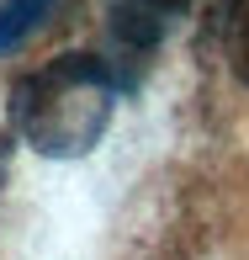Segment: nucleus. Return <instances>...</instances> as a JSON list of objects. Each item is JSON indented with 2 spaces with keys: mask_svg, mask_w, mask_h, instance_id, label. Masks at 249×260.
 <instances>
[{
  "mask_svg": "<svg viewBox=\"0 0 249 260\" xmlns=\"http://www.w3.org/2000/svg\"><path fill=\"white\" fill-rule=\"evenodd\" d=\"M117 85L101 58L58 53L16 90V122L32 149L43 154H85L112 117Z\"/></svg>",
  "mask_w": 249,
  "mask_h": 260,
  "instance_id": "obj_1",
  "label": "nucleus"
},
{
  "mask_svg": "<svg viewBox=\"0 0 249 260\" xmlns=\"http://www.w3.org/2000/svg\"><path fill=\"white\" fill-rule=\"evenodd\" d=\"M48 6L53 0H6V6H0V48H16V43L48 16Z\"/></svg>",
  "mask_w": 249,
  "mask_h": 260,
  "instance_id": "obj_2",
  "label": "nucleus"
},
{
  "mask_svg": "<svg viewBox=\"0 0 249 260\" xmlns=\"http://www.w3.org/2000/svg\"><path fill=\"white\" fill-rule=\"evenodd\" d=\"M228 53H233V75H239V85H249V0H233Z\"/></svg>",
  "mask_w": 249,
  "mask_h": 260,
  "instance_id": "obj_3",
  "label": "nucleus"
},
{
  "mask_svg": "<svg viewBox=\"0 0 249 260\" xmlns=\"http://www.w3.org/2000/svg\"><path fill=\"white\" fill-rule=\"evenodd\" d=\"M144 6L154 11V16H164V11H181V6H186V0H144Z\"/></svg>",
  "mask_w": 249,
  "mask_h": 260,
  "instance_id": "obj_4",
  "label": "nucleus"
}]
</instances>
